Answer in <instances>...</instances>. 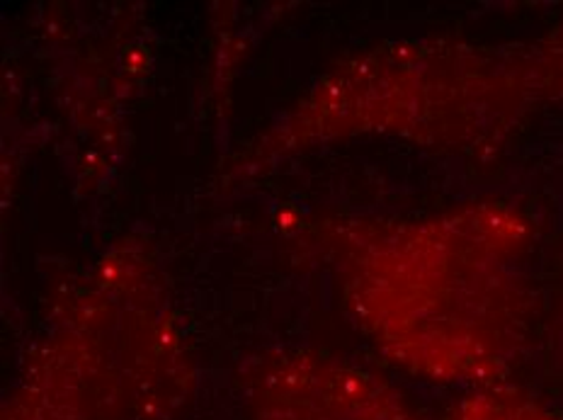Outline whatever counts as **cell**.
<instances>
[{
	"instance_id": "obj_3",
	"label": "cell",
	"mask_w": 563,
	"mask_h": 420,
	"mask_svg": "<svg viewBox=\"0 0 563 420\" xmlns=\"http://www.w3.org/2000/svg\"><path fill=\"white\" fill-rule=\"evenodd\" d=\"M197 355L173 285L134 239L98 255L22 360L0 420H178Z\"/></svg>"
},
{
	"instance_id": "obj_1",
	"label": "cell",
	"mask_w": 563,
	"mask_h": 420,
	"mask_svg": "<svg viewBox=\"0 0 563 420\" xmlns=\"http://www.w3.org/2000/svg\"><path fill=\"white\" fill-rule=\"evenodd\" d=\"M301 246L398 372L462 391L508 382L534 313L532 224L520 209L478 200L410 219L319 217Z\"/></svg>"
},
{
	"instance_id": "obj_2",
	"label": "cell",
	"mask_w": 563,
	"mask_h": 420,
	"mask_svg": "<svg viewBox=\"0 0 563 420\" xmlns=\"http://www.w3.org/2000/svg\"><path fill=\"white\" fill-rule=\"evenodd\" d=\"M563 98V34L515 44L430 37L340 58L233 156L224 190L352 139H398L438 151L498 148Z\"/></svg>"
},
{
	"instance_id": "obj_4",
	"label": "cell",
	"mask_w": 563,
	"mask_h": 420,
	"mask_svg": "<svg viewBox=\"0 0 563 420\" xmlns=\"http://www.w3.org/2000/svg\"><path fill=\"white\" fill-rule=\"evenodd\" d=\"M236 387L245 420H428L377 369L321 347L261 350Z\"/></svg>"
},
{
	"instance_id": "obj_5",
	"label": "cell",
	"mask_w": 563,
	"mask_h": 420,
	"mask_svg": "<svg viewBox=\"0 0 563 420\" xmlns=\"http://www.w3.org/2000/svg\"><path fill=\"white\" fill-rule=\"evenodd\" d=\"M444 420H563L561 413L510 382L462 391Z\"/></svg>"
}]
</instances>
